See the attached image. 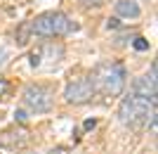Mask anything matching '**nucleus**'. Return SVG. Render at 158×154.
Returning a JSON list of instances; mask_svg holds the SVG:
<instances>
[{"label": "nucleus", "instance_id": "obj_1", "mask_svg": "<svg viewBox=\"0 0 158 154\" xmlns=\"http://www.w3.org/2000/svg\"><path fill=\"white\" fill-rule=\"evenodd\" d=\"M90 81H92V88L99 90L102 95H106V97H118V95L125 90L127 71L118 62H102V64L94 67Z\"/></svg>", "mask_w": 158, "mask_h": 154}, {"label": "nucleus", "instance_id": "obj_2", "mask_svg": "<svg viewBox=\"0 0 158 154\" xmlns=\"http://www.w3.org/2000/svg\"><path fill=\"white\" fill-rule=\"evenodd\" d=\"M118 116L130 128H142L146 123H151V128H156V102H149L137 95L123 97L118 107Z\"/></svg>", "mask_w": 158, "mask_h": 154}, {"label": "nucleus", "instance_id": "obj_3", "mask_svg": "<svg viewBox=\"0 0 158 154\" xmlns=\"http://www.w3.org/2000/svg\"><path fill=\"white\" fill-rule=\"evenodd\" d=\"M28 33L33 36H43V38H54V36H69L73 31H78V24L71 21V17L64 12H45L31 19L26 24Z\"/></svg>", "mask_w": 158, "mask_h": 154}, {"label": "nucleus", "instance_id": "obj_4", "mask_svg": "<svg viewBox=\"0 0 158 154\" xmlns=\"http://www.w3.org/2000/svg\"><path fill=\"white\" fill-rule=\"evenodd\" d=\"M24 104H26L31 112H50L52 109V102H54V93L50 90L47 86H40V83H35V86H28L26 90H24Z\"/></svg>", "mask_w": 158, "mask_h": 154}, {"label": "nucleus", "instance_id": "obj_5", "mask_svg": "<svg viewBox=\"0 0 158 154\" xmlns=\"http://www.w3.org/2000/svg\"><path fill=\"white\" fill-rule=\"evenodd\" d=\"M94 97V88H92V81L90 78H78V81H71L64 90V100L69 104H85Z\"/></svg>", "mask_w": 158, "mask_h": 154}, {"label": "nucleus", "instance_id": "obj_6", "mask_svg": "<svg viewBox=\"0 0 158 154\" xmlns=\"http://www.w3.org/2000/svg\"><path fill=\"white\" fill-rule=\"evenodd\" d=\"M28 140H31V133H28V128L24 126H14V128H7V130H2L0 133V147L5 149H24L28 145Z\"/></svg>", "mask_w": 158, "mask_h": 154}, {"label": "nucleus", "instance_id": "obj_7", "mask_svg": "<svg viewBox=\"0 0 158 154\" xmlns=\"http://www.w3.org/2000/svg\"><path fill=\"white\" fill-rule=\"evenodd\" d=\"M132 95L137 97H144L149 102H156L158 88H156V78L153 76H139V78L132 81Z\"/></svg>", "mask_w": 158, "mask_h": 154}, {"label": "nucleus", "instance_id": "obj_8", "mask_svg": "<svg viewBox=\"0 0 158 154\" xmlns=\"http://www.w3.org/2000/svg\"><path fill=\"white\" fill-rule=\"evenodd\" d=\"M116 14L118 17H127V19H137L142 14V10H139V5L135 0H120V2H116Z\"/></svg>", "mask_w": 158, "mask_h": 154}, {"label": "nucleus", "instance_id": "obj_9", "mask_svg": "<svg viewBox=\"0 0 158 154\" xmlns=\"http://www.w3.org/2000/svg\"><path fill=\"white\" fill-rule=\"evenodd\" d=\"M40 52H45V55H50V62H52V64H57V62L61 59V55H64V47H61V45H57V47H54L52 43H47V45L43 47V50H40Z\"/></svg>", "mask_w": 158, "mask_h": 154}, {"label": "nucleus", "instance_id": "obj_10", "mask_svg": "<svg viewBox=\"0 0 158 154\" xmlns=\"http://www.w3.org/2000/svg\"><path fill=\"white\" fill-rule=\"evenodd\" d=\"M132 45H135V50H139V52H146V50H149V40H146V38H142V36H137Z\"/></svg>", "mask_w": 158, "mask_h": 154}, {"label": "nucleus", "instance_id": "obj_11", "mask_svg": "<svg viewBox=\"0 0 158 154\" xmlns=\"http://www.w3.org/2000/svg\"><path fill=\"white\" fill-rule=\"evenodd\" d=\"M26 38H28V26L24 24V26L19 29V33H17V43H19V45H26Z\"/></svg>", "mask_w": 158, "mask_h": 154}, {"label": "nucleus", "instance_id": "obj_12", "mask_svg": "<svg viewBox=\"0 0 158 154\" xmlns=\"http://www.w3.org/2000/svg\"><path fill=\"white\" fill-rule=\"evenodd\" d=\"M40 59H43V52H40V50L31 52V67H40Z\"/></svg>", "mask_w": 158, "mask_h": 154}, {"label": "nucleus", "instance_id": "obj_13", "mask_svg": "<svg viewBox=\"0 0 158 154\" xmlns=\"http://www.w3.org/2000/svg\"><path fill=\"white\" fill-rule=\"evenodd\" d=\"M78 2H83L85 7H99V5H104V0H78Z\"/></svg>", "mask_w": 158, "mask_h": 154}, {"label": "nucleus", "instance_id": "obj_14", "mask_svg": "<svg viewBox=\"0 0 158 154\" xmlns=\"http://www.w3.org/2000/svg\"><path fill=\"white\" fill-rule=\"evenodd\" d=\"M94 126H97V121H94V119H87L85 123H83V128H85V130H92Z\"/></svg>", "mask_w": 158, "mask_h": 154}, {"label": "nucleus", "instance_id": "obj_15", "mask_svg": "<svg viewBox=\"0 0 158 154\" xmlns=\"http://www.w3.org/2000/svg\"><path fill=\"white\" fill-rule=\"evenodd\" d=\"M7 88H10V86H7V81H5V78H0V97L7 93Z\"/></svg>", "mask_w": 158, "mask_h": 154}, {"label": "nucleus", "instance_id": "obj_16", "mask_svg": "<svg viewBox=\"0 0 158 154\" xmlns=\"http://www.w3.org/2000/svg\"><path fill=\"white\" fill-rule=\"evenodd\" d=\"M14 119H17V121H26V112L17 109V112H14Z\"/></svg>", "mask_w": 158, "mask_h": 154}, {"label": "nucleus", "instance_id": "obj_17", "mask_svg": "<svg viewBox=\"0 0 158 154\" xmlns=\"http://www.w3.org/2000/svg\"><path fill=\"white\" fill-rule=\"evenodd\" d=\"M106 26H109V29H118L120 21H118V19H109V21H106Z\"/></svg>", "mask_w": 158, "mask_h": 154}, {"label": "nucleus", "instance_id": "obj_18", "mask_svg": "<svg viewBox=\"0 0 158 154\" xmlns=\"http://www.w3.org/2000/svg\"><path fill=\"white\" fill-rule=\"evenodd\" d=\"M50 154H66V149L64 147H54V149H50Z\"/></svg>", "mask_w": 158, "mask_h": 154}]
</instances>
